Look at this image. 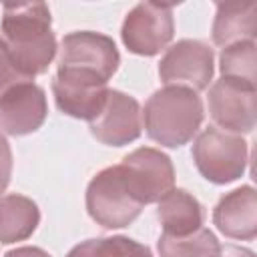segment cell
Segmentation results:
<instances>
[{
	"label": "cell",
	"instance_id": "cell-1",
	"mask_svg": "<svg viewBox=\"0 0 257 257\" xmlns=\"http://www.w3.org/2000/svg\"><path fill=\"white\" fill-rule=\"evenodd\" d=\"M2 34L18 70L28 80L48 70L58 46L44 2L4 4Z\"/></svg>",
	"mask_w": 257,
	"mask_h": 257
},
{
	"label": "cell",
	"instance_id": "cell-2",
	"mask_svg": "<svg viewBox=\"0 0 257 257\" xmlns=\"http://www.w3.org/2000/svg\"><path fill=\"white\" fill-rule=\"evenodd\" d=\"M203 100L187 86H163L155 90L143 110L147 135L169 149L187 145L203 122Z\"/></svg>",
	"mask_w": 257,
	"mask_h": 257
},
{
	"label": "cell",
	"instance_id": "cell-3",
	"mask_svg": "<svg viewBox=\"0 0 257 257\" xmlns=\"http://www.w3.org/2000/svg\"><path fill=\"white\" fill-rule=\"evenodd\" d=\"M118 64L120 54L110 36L78 30L60 40L56 76L92 86H106Z\"/></svg>",
	"mask_w": 257,
	"mask_h": 257
},
{
	"label": "cell",
	"instance_id": "cell-4",
	"mask_svg": "<svg viewBox=\"0 0 257 257\" xmlns=\"http://www.w3.org/2000/svg\"><path fill=\"white\" fill-rule=\"evenodd\" d=\"M143 203L131 191L120 165L96 173L86 187V211L104 229L128 227L143 211Z\"/></svg>",
	"mask_w": 257,
	"mask_h": 257
},
{
	"label": "cell",
	"instance_id": "cell-5",
	"mask_svg": "<svg viewBox=\"0 0 257 257\" xmlns=\"http://www.w3.org/2000/svg\"><path fill=\"white\" fill-rule=\"evenodd\" d=\"M193 161L197 171L215 185L237 181L249 163L247 143L219 126H207L193 143Z\"/></svg>",
	"mask_w": 257,
	"mask_h": 257
},
{
	"label": "cell",
	"instance_id": "cell-6",
	"mask_svg": "<svg viewBox=\"0 0 257 257\" xmlns=\"http://www.w3.org/2000/svg\"><path fill=\"white\" fill-rule=\"evenodd\" d=\"M175 34L173 4L141 2L122 22L120 38L128 52L139 56H155L169 46Z\"/></svg>",
	"mask_w": 257,
	"mask_h": 257
},
{
	"label": "cell",
	"instance_id": "cell-7",
	"mask_svg": "<svg viewBox=\"0 0 257 257\" xmlns=\"http://www.w3.org/2000/svg\"><path fill=\"white\" fill-rule=\"evenodd\" d=\"M213 64L215 54L207 42L183 38L167 48L159 62V76L165 86H187L199 92L213 80Z\"/></svg>",
	"mask_w": 257,
	"mask_h": 257
},
{
	"label": "cell",
	"instance_id": "cell-8",
	"mask_svg": "<svg viewBox=\"0 0 257 257\" xmlns=\"http://www.w3.org/2000/svg\"><path fill=\"white\" fill-rule=\"evenodd\" d=\"M255 84L221 76L209 88V114L221 131L245 135L255 128Z\"/></svg>",
	"mask_w": 257,
	"mask_h": 257
},
{
	"label": "cell",
	"instance_id": "cell-9",
	"mask_svg": "<svg viewBox=\"0 0 257 257\" xmlns=\"http://www.w3.org/2000/svg\"><path fill=\"white\" fill-rule=\"evenodd\" d=\"M120 169L131 191L143 205L157 203L175 185L171 159L153 147H141L128 153L122 159Z\"/></svg>",
	"mask_w": 257,
	"mask_h": 257
},
{
	"label": "cell",
	"instance_id": "cell-10",
	"mask_svg": "<svg viewBox=\"0 0 257 257\" xmlns=\"http://www.w3.org/2000/svg\"><path fill=\"white\" fill-rule=\"evenodd\" d=\"M90 135L108 147H124L143 133V112L135 96L108 88L98 114L88 122Z\"/></svg>",
	"mask_w": 257,
	"mask_h": 257
},
{
	"label": "cell",
	"instance_id": "cell-11",
	"mask_svg": "<svg viewBox=\"0 0 257 257\" xmlns=\"http://www.w3.org/2000/svg\"><path fill=\"white\" fill-rule=\"evenodd\" d=\"M48 114L44 88L32 80L10 86L0 96V128L12 137L38 131Z\"/></svg>",
	"mask_w": 257,
	"mask_h": 257
},
{
	"label": "cell",
	"instance_id": "cell-12",
	"mask_svg": "<svg viewBox=\"0 0 257 257\" xmlns=\"http://www.w3.org/2000/svg\"><path fill=\"white\" fill-rule=\"evenodd\" d=\"M213 223L229 239L253 241L257 235L255 189L251 185H245L223 195L213 209Z\"/></svg>",
	"mask_w": 257,
	"mask_h": 257
},
{
	"label": "cell",
	"instance_id": "cell-13",
	"mask_svg": "<svg viewBox=\"0 0 257 257\" xmlns=\"http://www.w3.org/2000/svg\"><path fill=\"white\" fill-rule=\"evenodd\" d=\"M213 42L217 46H229L235 42L255 40L257 34V2H217V14L213 20Z\"/></svg>",
	"mask_w": 257,
	"mask_h": 257
},
{
	"label": "cell",
	"instance_id": "cell-14",
	"mask_svg": "<svg viewBox=\"0 0 257 257\" xmlns=\"http://www.w3.org/2000/svg\"><path fill=\"white\" fill-rule=\"evenodd\" d=\"M157 217L167 235H189L203 227V205L185 189H171L157 201Z\"/></svg>",
	"mask_w": 257,
	"mask_h": 257
},
{
	"label": "cell",
	"instance_id": "cell-15",
	"mask_svg": "<svg viewBox=\"0 0 257 257\" xmlns=\"http://www.w3.org/2000/svg\"><path fill=\"white\" fill-rule=\"evenodd\" d=\"M40 223L38 205L18 193L0 197V243L10 245L28 239Z\"/></svg>",
	"mask_w": 257,
	"mask_h": 257
},
{
	"label": "cell",
	"instance_id": "cell-16",
	"mask_svg": "<svg viewBox=\"0 0 257 257\" xmlns=\"http://www.w3.org/2000/svg\"><path fill=\"white\" fill-rule=\"evenodd\" d=\"M219 247L217 237L205 227L181 237L163 233L157 243L159 257H213Z\"/></svg>",
	"mask_w": 257,
	"mask_h": 257
},
{
	"label": "cell",
	"instance_id": "cell-17",
	"mask_svg": "<svg viewBox=\"0 0 257 257\" xmlns=\"http://www.w3.org/2000/svg\"><path fill=\"white\" fill-rule=\"evenodd\" d=\"M66 257H153L151 249L131 237H96L74 245Z\"/></svg>",
	"mask_w": 257,
	"mask_h": 257
},
{
	"label": "cell",
	"instance_id": "cell-18",
	"mask_svg": "<svg viewBox=\"0 0 257 257\" xmlns=\"http://www.w3.org/2000/svg\"><path fill=\"white\" fill-rule=\"evenodd\" d=\"M219 68H221V76H225V78L255 84V80H257L255 40H245V42H235V44L225 46L219 56Z\"/></svg>",
	"mask_w": 257,
	"mask_h": 257
},
{
	"label": "cell",
	"instance_id": "cell-19",
	"mask_svg": "<svg viewBox=\"0 0 257 257\" xmlns=\"http://www.w3.org/2000/svg\"><path fill=\"white\" fill-rule=\"evenodd\" d=\"M24 80H28V78L18 70V66H16L8 46H6V42L0 38V96L10 86H14L18 82H24Z\"/></svg>",
	"mask_w": 257,
	"mask_h": 257
},
{
	"label": "cell",
	"instance_id": "cell-20",
	"mask_svg": "<svg viewBox=\"0 0 257 257\" xmlns=\"http://www.w3.org/2000/svg\"><path fill=\"white\" fill-rule=\"evenodd\" d=\"M10 177H12V149L6 137L0 133V197L10 185Z\"/></svg>",
	"mask_w": 257,
	"mask_h": 257
},
{
	"label": "cell",
	"instance_id": "cell-21",
	"mask_svg": "<svg viewBox=\"0 0 257 257\" xmlns=\"http://www.w3.org/2000/svg\"><path fill=\"white\" fill-rule=\"evenodd\" d=\"M213 257H255V253L251 249H245V247L225 245V247H219Z\"/></svg>",
	"mask_w": 257,
	"mask_h": 257
},
{
	"label": "cell",
	"instance_id": "cell-22",
	"mask_svg": "<svg viewBox=\"0 0 257 257\" xmlns=\"http://www.w3.org/2000/svg\"><path fill=\"white\" fill-rule=\"evenodd\" d=\"M4 257H50L44 249H40V247H16V249H12V251H8Z\"/></svg>",
	"mask_w": 257,
	"mask_h": 257
}]
</instances>
